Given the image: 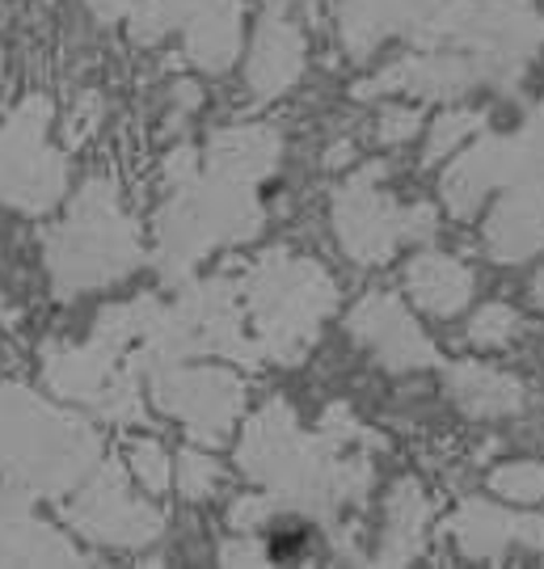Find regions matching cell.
Returning a JSON list of instances; mask_svg holds the SVG:
<instances>
[{
    "mask_svg": "<svg viewBox=\"0 0 544 569\" xmlns=\"http://www.w3.org/2000/svg\"><path fill=\"white\" fill-rule=\"evenodd\" d=\"M402 232H414V228H409V216H397V211L388 207V199L367 186V178L355 182L343 199H338V237H343L346 253H355L359 262L384 258Z\"/></svg>",
    "mask_w": 544,
    "mask_h": 569,
    "instance_id": "52a82bcc",
    "label": "cell"
},
{
    "mask_svg": "<svg viewBox=\"0 0 544 569\" xmlns=\"http://www.w3.org/2000/svg\"><path fill=\"white\" fill-rule=\"evenodd\" d=\"M220 557L233 566V561H245V566H263L266 561V549H258V545H224Z\"/></svg>",
    "mask_w": 544,
    "mask_h": 569,
    "instance_id": "44dd1931",
    "label": "cell"
},
{
    "mask_svg": "<svg viewBox=\"0 0 544 569\" xmlns=\"http://www.w3.org/2000/svg\"><path fill=\"white\" fill-rule=\"evenodd\" d=\"M63 169L42 152V106L30 102L13 127L0 131V199L21 207H47L60 194Z\"/></svg>",
    "mask_w": 544,
    "mask_h": 569,
    "instance_id": "277c9868",
    "label": "cell"
},
{
    "mask_svg": "<svg viewBox=\"0 0 544 569\" xmlns=\"http://www.w3.org/2000/svg\"><path fill=\"white\" fill-rule=\"evenodd\" d=\"M409 291H414V300L431 312H456V308L468 300V291H473V279H468V270L456 266L452 258H418V262L409 266Z\"/></svg>",
    "mask_w": 544,
    "mask_h": 569,
    "instance_id": "8fae6325",
    "label": "cell"
},
{
    "mask_svg": "<svg viewBox=\"0 0 544 569\" xmlns=\"http://www.w3.org/2000/svg\"><path fill=\"white\" fill-rule=\"evenodd\" d=\"M414 122H418V114H409V110H402V114H388V119H384L380 140H405V136H414Z\"/></svg>",
    "mask_w": 544,
    "mask_h": 569,
    "instance_id": "ffe728a7",
    "label": "cell"
},
{
    "mask_svg": "<svg viewBox=\"0 0 544 569\" xmlns=\"http://www.w3.org/2000/svg\"><path fill=\"white\" fill-rule=\"evenodd\" d=\"M174 26L186 30V51L207 72H224L237 56V0H152L136 18V39L152 42Z\"/></svg>",
    "mask_w": 544,
    "mask_h": 569,
    "instance_id": "3957f363",
    "label": "cell"
},
{
    "mask_svg": "<svg viewBox=\"0 0 544 569\" xmlns=\"http://www.w3.org/2000/svg\"><path fill=\"white\" fill-rule=\"evenodd\" d=\"M350 329L372 346L388 367H423L431 363V346L418 338V329L405 321V312L384 296H372L355 308Z\"/></svg>",
    "mask_w": 544,
    "mask_h": 569,
    "instance_id": "ba28073f",
    "label": "cell"
},
{
    "mask_svg": "<svg viewBox=\"0 0 544 569\" xmlns=\"http://www.w3.org/2000/svg\"><path fill=\"white\" fill-rule=\"evenodd\" d=\"M241 385L228 371H174L157 385V401L161 409H169L174 418H181L190 435L199 439H224L237 409H241Z\"/></svg>",
    "mask_w": 544,
    "mask_h": 569,
    "instance_id": "5b68a950",
    "label": "cell"
},
{
    "mask_svg": "<svg viewBox=\"0 0 544 569\" xmlns=\"http://www.w3.org/2000/svg\"><path fill=\"white\" fill-rule=\"evenodd\" d=\"M515 333V312L503 305H494V308H485L482 317L473 321V342H482V346H494V342H506Z\"/></svg>",
    "mask_w": 544,
    "mask_h": 569,
    "instance_id": "e0dca14e",
    "label": "cell"
},
{
    "mask_svg": "<svg viewBox=\"0 0 544 569\" xmlns=\"http://www.w3.org/2000/svg\"><path fill=\"white\" fill-rule=\"evenodd\" d=\"M220 486V465L216 460H207V456H195V451H186L178 460V489L190 498V502H199L207 498L211 489Z\"/></svg>",
    "mask_w": 544,
    "mask_h": 569,
    "instance_id": "5bb4252c",
    "label": "cell"
},
{
    "mask_svg": "<svg viewBox=\"0 0 544 569\" xmlns=\"http://www.w3.org/2000/svg\"><path fill=\"white\" fill-rule=\"evenodd\" d=\"M131 468H136V477H140L152 493H161V489L169 486V477H174L169 456H165L161 443H152V439H136V443H131Z\"/></svg>",
    "mask_w": 544,
    "mask_h": 569,
    "instance_id": "9a60e30c",
    "label": "cell"
},
{
    "mask_svg": "<svg viewBox=\"0 0 544 569\" xmlns=\"http://www.w3.org/2000/svg\"><path fill=\"white\" fill-rule=\"evenodd\" d=\"M249 305L266 338V350L291 363L313 342V329L334 305V287L313 262L266 258L258 274L249 279Z\"/></svg>",
    "mask_w": 544,
    "mask_h": 569,
    "instance_id": "6da1fadb",
    "label": "cell"
},
{
    "mask_svg": "<svg viewBox=\"0 0 544 569\" xmlns=\"http://www.w3.org/2000/svg\"><path fill=\"white\" fill-rule=\"evenodd\" d=\"M266 515H270V502H249V498H245V502H237V507H233V528L249 531L254 523H263Z\"/></svg>",
    "mask_w": 544,
    "mask_h": 569,
    "instance_id": "d6986e66",
    "label": "cell"
},
{
    "mask_svg": "<svg viewBox=\"0 0 544 569\" xmlns=\"http://www.w3.org/2000/svg\"><path fill=\"white\" fill-rule=\"evenodd\" d=\"M536 300H541V305H544V274H541V279H536Z\"/></svg>",
    "mask_w": 544,
    "mask_h": 569,
    "instance_id": "603a6c76",
    "label": "cell"
},
{
    "mask_svg": "<svg viewBox=\"0 0 544 569\" xmlns=\"http://www.w3.org/2000/svg\"><path fill=\"white\" fill-rule=\"evenodd\" d=\"M304 63V39L287 21H266L258 42H254V60H249V84L258 98L283 93L287 84L300 77Z\"/></svg>",
    "mask_w": 544,
    "mask_h": 569,
    "instance_id": "9c48e42d",
    "label": "cell"
},
{
    "mask_svg": "<svg viewBox=\"0 0 544 569\" xmlns=\"http://www.w3.org/2000/svg\"><path fill=\"white\" fill-rule=\"evenodd\" d=\"M423 493L414 481H405L393 502H388V545H384V561H405L418 552V540H423Z\"/></svg>",
    "mask_w": 544,
    "mask_h": 569,
    "instance_id": "7c38bea8",
    "label": "cell"
},
{
    "mask_svg": "<svg viewBox=\"0 0 544 569\" xmlns=\"http://www.w3.org/2000/svg\"><path fill=\"white\" fill-rule=\"evenodd\" d=\"M494 489L511 502H536L544 498V468L541 465H511L494 477Z\"/></svg>",
    "mask_w": 544,
    "mask_h": 569,
    "instance_id": "2e32d148",
    "label": "cell"
},
{
    "mask_svg": "<svg viewBox=\"0 0 544 569\" xmlns=\"http://www.w3.org/2000/svg\"><path fill=\"white\" fill-rule=\"evenodd\" d=\"M473 122H477L473 114H452L447 122H439V131H435V143H431V157L447 152V148H452V140H456V136H464Z\"/></svg>",
    "mask_w": 544,
    "mask_h": 569,
    "instance_id": "ac0fdd59",
    "label": "cell"
},
{
    "mask_svg": "<svg viewBox=\"0 0 544 569\" xmlns=\"http://www.w3.org/2000/svg\"><path fill=\"white\" fill-rule=\"evenodd\" d=\"M275 4H287V0H275Z\"/></svg>",
    "mask_w": 544,
    "mask_h": 569,
    "instance_id": "cb8c5ba5",
    "label": "cell"
},
{
    "mask_svg": "<svg viewBox=\"0 0 544 569\" xmlns=\"http://www.w3.org/2000/svg\"><path fill=\"white\" fill-rule=\"evenodd\" d=\"M131 262H136L131 228L119 216L110 190L106 186H89L81 199H77V207H72L68 224L51 241L56 283H60V291L106 283V279L122 274Z\"/></svg>",
    "mask_w": 544,
    "mask_h": 569,
    "instance_id": "7a4b0ae2",
    "label": "cell"
},
{
    "mask_svg": "<svg viewBox=\"0 0 544 569\" xmlns=\"http://www.w3.org/2000/svg\"><path fill=\"white\" fill-rule=\"evenodd\" d=\"M68 515H72V523L85 536L110 540V545H144V540H152L157 528H161L157 510H148L144 502L122 493L119 477H106L98 489H89Z\"/></svg>",
    "mask_w": 544,
    "mask_h": 569,
    "instance_id": "8992f818",
    "label": "cell"
},
{
    "mask_svg": "<svg viewBox=\"0 0 544 569\" xmlns=\"http://www.w3.org/2000/svg\"><path fill=\"white\" fill-rule=\"evenodd\" d=\"M456 397L477 413H506L520 406V385H511L485 367H468V371H456Z\"/></svg>",
    "mask_w": 544,
    "mask_h": 569,
    "instance_id": "4fadbf2b",
    "label": "cell"
},
{
    "mask_svg": "<svg viewBox=\"0 0 544 569\" xmlns=\"http://www.w3.org/2000/svg\"><path fill=\"white\" fill-rule=\"evenodd\" d=\"M89 4H93L98 18H122L131 9V0H89Z\"/></svg>",
    "mask_w": 544,
    "mask_h": 569,
    "instance_id": "7402d4cb",
    "label": "cell"
},
{
    "mask_svg": "<svg viewBox=\"0 0 544 569\" xmlns=\"http://www.w3.org/2000/svg\"><path fill=\"white\" fill-rule=\"evenodd\" d=\"M456 536L468 552H498L503 545L520 540V545H544V523L541 519H498L489 507H464L456 519Z\"/></svg>",
    "mask_w": 544,
    "mask_h": 569,
    "instance_id": "30bf717a",
    "label": "cell"
}]
</instances>
